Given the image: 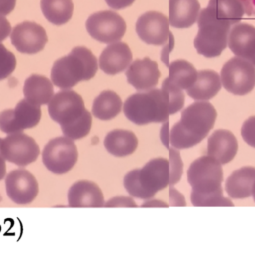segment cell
Here are the masks:
<instances>
[{
    "mask_svg": "<svg viewBox=\"0 0 255 254\" xmlns=\"http://www.w3.org/2000/svg\"><path fill=\"white\" fill-rule=\"evenodd\" d=\"M84 78L85 67L81 59L72 53L57 59L51 68L50 80L61 89H71Z\"/></svg>",
    "mask_w": 255,
    "mask_h": 254,
    "instance_id": "4fadbf2b",
    "label": "cell"
},
{
    "mask_svg": "<svg viewBox=\"0 0 255 254\" xmlns=\"http://www.w3.org/2000/svg\"><path fill=\"white\" fill-rule=\"evenodd\" d=\"M70 53L78 56L81 59L85 67L84 81H88L92 79L95 76L99 67L98 60L95 57V55L92 53V51L85 46H76L70 51Z\"/></svg>",
    "mask_w": 255,
    "mask_h": 254,
    "instance_id": "d6a6232c",
    "label": "cell"
},
{
    "mask_svg": "<svg viewBox=\"0 0 255 254\" xmlns=\"http://www.w3.org/2000/svg\"><path fill=\"white\" fill-rule=\"evenodd\" d=\"M16 6V0H0V14L8 15Z\"/></svg>",
    "mask_w": 255,
    "mask_h": 254,
    "instance_id": "ee69618b",
    "label": "cell"
},
{
    "mask_svg": "<svg viewBox=\"0 0 255 254\" xmlns=\"http://www.w3.org/2000/svg\"><path fill=\"white\" fill-rule=\"evenodd\" d=\"M7 196L16 204L31 203L39 192L34 175L25 169H15L5 176Z\"/></svg>",
    "mask_w": 255,
    "mask_h": 254,
    "instance_id": "7c38bea8",
    "label": "cell"
},
{
    "mask_svg": "<svg viewBox=\"0 0 255 254\" xmlns=\"http://www.w3.org/2000/svg\"><path fill=\"white\" fill-rule=\"evenodd\" d=\"M104 146L111 155L124 157L134 153L138 146V139L132 131L115 129L105 136Z\"/></svg>",
    "mask_w": 255,
    "mask_h": 254,
    "instance_id": "7402d4cb",
    "label": "cell"
},
{
    "mask_svg": "<svg viewBox=\"0 0 255 254\" xmlns=\"http://www.w3.org/2000/svg\"><path fill=\"white\" fill-rule=\"evenodd\" d=\"M200 9L198 0H169V23L175 28L191 27Z\"/></svg>",
    "mask_w": 255,
    "mask_h": 254,
    "instance_id": "ffe728a7",
    "label": "cell"
},
{
    "mask_svg": "<svg viewBox=\"0 0 255 254\" xmlns=\"http://www.w3.org/2000/svg\"><path fill=\"white\" fill-rule=\"evenodd\" d=\"M16 57L0 42V80L10 76L16 68Z\"/></svg>",
    "mask_w": 255,
    "mask_h": 254,
    "instance_id": "e575fe53",
    "label": "cell"
},
{
    "mask_svg": "<svg viewBox=\"0 0 255 254\" xmlns=\"http://www.w3.org/2000/svg\"><path fill=\"white\" fill-rule=\"evenodd\" d=\"M169 140H170V144L172 145V147H174L176 149L191 148L202 141L201 138L196 137L195 135L188 132L182 126L180 121L176 122L173 125L172 129L170 131Z\"/></svg>",
    "mask_w": 255,
    "mask_h": 254,
    "instance_id": "4dcf8cb0",
    "label": "cell"
},
{
    "mask_svg": "<svg viewBox=\"0 0 255 254\" xmlns=\"http://www.w3.org/2000/svg\"><path fill=\"white\" fill-rule=\"evenodd\" d=\"M249 61H250V62L255 66V57H253V58H252L251 60H249Z\"/></svg>",
    "mask_w": 255,
    "mask_h": 254,
    "instance_id": "c3c4849f",
    "label": "cell"
},
{
    "mask_svg": "<svg viewBox=\"0 0 255 254\" xmlns=\"http://www.w3.org/2000/svg\"><path fill=\"white\" fill-rule=\"evenodd\" d=\"M160 75L157 62L148 57L131 62L126 70L127 81L138 91L154 88L158 84Z\"/></svg>",
    "mask_w": 255,
    "mask_h": 254,
    "instance_id": "9a60e30c",
    "label": "cell"
},
{
    "mask_svg": "<svg viewBox=\"0 0 255 254\" xmlns=\"http://www.w3.org/2000/svg\"><path fill=\"white\" fill-rule=\"evenodd\" d=\"M220 80L228 92L243 96L255 87V66L244 58L232 57L223 65Z\"/></svg>",
    "mask_w": 255,
    "mask_h": 254,
    "instance_id": "3957f363",
    "label": "cell"
},
{
    "mask_svg": "<svg viewBox=\"0 0 255 254\" xmlns=\"http://www.w3.org/2000/svg\"><path fill=\"white\" fill-rule=\"evenodd\" d=\"M124 187L126 191L131 196L141 199H149V195L142 188L139 180H138V169H134L129 171L124 177L123 180Z\"/></svg>",
    "mask_w": 255,
    "mask_h": 254,
    "instance_id": "d590c367",
    "label": "cell"
},
{
    "mask_svg": "<svg viewBox=\"0 0 255 254\" xmlns=\"http://www.w3.org/2000/svg\"><path fill=\"white\" fill-rule=\"evenodd\" d=\"M123 106L120 96L112 90L102 91L93 101L92 114L103 121L116 117Z\"/></svg>",
    "mask_w": 255,
    "mask_h": 254,
    "instance_id": "484cf974",
    "label": "cell"
},
{
    "mask_svg": "<svg viewBox=\"0 0 255 254\" xmlns=\"http://www.w3.org/2000/svg\"><path fill=\"white\" fill-rule=\"evenodd\" d=\"M91 126H92V115L87 109H85L83 114L73 123L69 125L61 126V130L64 136L72 140H79L89 134Z\"/></svg>",
    "mask_w": 255,
    "mask_h": 254,
    "instance_id": "f546056e",
    "label": "cell"
},
{
    "mask_svg": "<svg viewBox=\"0 0 255 254\" xmlns=\"http://www.w3.org/2000/svg\"><path fill=\"white\" fill-rule=\"evenodd\" d=\"M168 80L180 89L190 88L197 78L195 67L188 61L183 59L174 60L169 65Z\"/></svg>",
    "mask_w": 255,
    "mask_h": 254,
    "instance_id": "83f0119b",
    "label": "cell"
},
{
    "mask_svg": "<svg viewBox=\"0 0 255 254\" xmlns=\"http://www.w3.org/2000/svg\"><path fill=\"white\" fill-rule=\"evenodd\" d=\"M216 117V109L211 103L198 100L182 111L180 123L188 132L203 140L213 128Z\"/></svg>",
    "mask_w": 255,
    "mask_h": 254,
    "instance_id": "ba28073f",
    "label": "cell"
},
{
    "mask_svg": "<svg viewBox=\"0 0 255 254\" xmlns=\"http://www.w3.org/2000/svg\"><path fill=\"white\" fill-rule=\"evenodd\" d=\"M207 6L218 18L229 21L232 26L239 23L244 15L240 0H209Z\"/></svg>",
    "mask_w": 255,
    "mask_h": 254,
    "instance_id": "f1b7e54d",
    "label": "cell"
},
{
    "mask_svg": "<svg viewBox=\"0 0 255 254\" xmlns=\"http://www.w3.org/2000/svg\"><path fill=\"white\" fill-rule=\"evenodd\" d=\"M238 151V142L231 131L215 130L208 138L207 153L221 165L231 162Z\"/></svg>",
    "mask_w": 255,
    "mask_h": 254,
    "instance_id": "ac0fdd59",
    "label": "cell"
},
{
    "mask_svg": "<svg viewBox=\"0 0 255 254\" xmlns=\"http://www.w3.org/2000/svg\"><path fill=\"white\" fill-rule=\"evenodd\" d=\"M132 52L128 44L116 41L108 44L100 54L98 66L109 75L123 72L132 62Z\"/></svg>",
    "mask_w": 255,
    "mask_h": 254,
    "instance_id": "2e32d148",
    "label": "cell"
},
{
    "mask_svg": "<svg viewBox=\"0 0 255 254\" xmlns=\"http://www.w3.org/2000/svg\"><path fill=\"white\" fill-rule=\"evenodd\" d=\"M169 19L158 11H147L136 21L135 29L139 38L151 45H164L169 38Z\"/></svg>",
    "mask_w": 255,
    "mask_h": 254,
    "instance_id": "8fae6325",
    "label": "cell"
},
{
    "mask_svg": "<svg viewBox=\"0 0 255 254\" xmlns=\"http://www.w3.org/2000/svg\"><path fill=\"white\" fill-rule=\"evenodd\" d=\"M169 199H170L171 206H185L186 205L184 196L179 191H177L172 185H170V188H169Z\"/></svg>",
    "mask_w": 255,
    "mask_h": 254,
    "instance_id": "b9f144b4",
    "label": "cell"
},
{
    "mask_svg": "<svg viewBox=\"0 0 255 254\" xmlns=\"http://www.w3.org/2000/svg\"><path fill=\"white\" fill-rule=\"evenodd\" d=\"M68 204L70 207H103L104 196L96 183L79 180L69 188Z\"/></svg>",
    "mask_w": 255,
    "mask_h": 254,
    "instance_id": "d6986e66",
    "label": "cell"
},
{
    "mask_svg": "<svg viewBox=\"0 0 255 254\" xmlns=\"http://www.w3.org/2000/svg\"><path fill=\"white\" fill-rule=\"evenodd\" d=\"M123 112L137 125L165 122L170 115L167 94L158 88L139 91L125 100Z\"/></svg>",
    "mask_w": 255,
    "mask_h": 254,
    "instance_id": "6da1fadb",
    "label": "cell"
},
{
    "mask_svg": "<svg viewBox=\"0 0 255 254\" xmlns=\"http://www.w3.org/2000/svg\"><path fill=\"white\" fill-rule=\"evenodd\" d=\"M104 207H138L131 197L116 196L104 203Z\"/></svg>",
    "mask_w": 255,
    "mask_h": 254,
    "instance_id": "ab89813d",
    "label": "cell"
},
{
    "mask_svg": "<svg viewBox=\"0 0 255 254\" xmlns=\"http://www.w3.org/2000/svg\"><path fill=\"white\" fill-rule=\"evenodd\" d=\"M146 206H148V207H155V206L156 207H168L169 205L161 200H149L142 204V207H146Z\"/></svg>",
    "mask_w": 255,
    "mask_h": 254,
    "instance_id": "f6af8a7d",
    "label": "cell"
},
{
    "mask_svg": "<svg viewBox=\"0 0 255 254\" xmlns=\"http://www.w3.org/2000/svg\"><path fill=\"white\" fill-rule=\"evenodd\" d=\"M0 130L7 135L21 132L14 123L13 109H6L0 112Z\"/></svg>",
    "mask_w": 255,
    "mask_h": 254,
    "instance_id": "74e56055",
    "label": "cell"
},
{
    "mask_svg": "<svg viewBox=\"0 0 255 254\" xmlns=\"http://www.w3.org/2000/svg\"><path fill=\"white\" fill-rule=\"evenodd\" d=\"M221 86L220 75L214 70L205 69L197 72L196 81L186 92L194 100L206 101L215 97Z\"/></svg>",
    "mask_w": 255,
    "mask_h": 254,
    "instance_id": "44dd1931",
    "label": "cell"
},
{
    "mask_svg": "<svg viewBox=\"0 0 255 254\" xmlns=\"http://www.w3.org/2000/svg\"><path fill=\"white\" fill-rule=\"evenodd\" d=\"M40 107L27 99H22L13 108L14 123L21 132L25 129L33 128L39 123L42 116Z\"/></svg>",
    "mask_w": 255,
    "mask_h": 254,
    "instance_id": "4316f807",
    "label": "cell"
},
{
    "mask_svg": "<svg viewBox=\"0 0 255 254\" xmlns=\"http://www.w3.org/2000/svg\"><path fill=\"white\" fill-rule=\"evenodd\" d=\"M252 196H253V199L255 201V181H254V184H253V187H252Z\"/></svg>",
    "mask_w": 255,
    "mask_h": 254,
    "instance_id": "7dc6e473",
    "label": "cell"
},
{
    "mask_svg": "<svg viewBox=\"0 0 255 254\" xmlns=\"http://www.w3.org/2000/svg\"><path fill=\"white\" fill-rule=\"evenodd\" d=\"M82 97L71 89H63L53 95L48 103V113L60 126L69 125L85 111Z\"/></svg>",
    "mask_w": 255,
    "mask_h": 254,
    "instance_id": "9c48e42d",
    "label": "cell"
},
{
    "mask_svg": "<svg viewBox=\"0 0 255 254\" xmlns=\"http://www.w3.org/2000/svg\"><path fill=\"white\" fill-rule=\"evenodd\" d=\"M11 24L5 15L0 14V42L5 40L11 33Z\"/></svg>",
    "mask_w": 255,
    "mask_h": 254,
    "instance_id": "60d3db41",
    "label": "cell"
},
{
    "mask_svg": "<svg viewBox=\"0 0 255 254\" xmlns=\"http://www.w3.org/2000/svg\"><path fill=\"white\" fill-rule=\"evenodd\" d=\"M228 47L235 56L251 60L255 57V27L249 23H237L228 35Z\"/></svg>",
    "mask_w": 255,
    "mask_h": 254,
    "instance_id": "e0dca14e",
    "label": "cell"
},
{
    "mask_svg": "<svg viewBox=\"0 0 255 254\" xmlns=\"http://www.w3.org/2000/svg\"><path fill=\"white\" fill-rule=\"evenodd\" d=\"M138 180L149 197H153L169 185V161L162 157L151 159L138 169Z\"/></svg>",
    "mask_w": 255,
    "mask_h": 254,
    "instance_id": "5bb4252c",
    "label": "cell"
},
{
    "mask_svg": "<svg viewBox=\"0 0 255 254\" xmlns=\"http://www.w3.org/2000/svg\"><path fill=\"white\" fill-rule=\"evenodd\" d=\"M169 185H175L182 176L183 162L176 148L169 149Z\"/></svg>",
    "mask_w": 255,
    "mask_h": 254,
    "instance_id": "8d00e7d4",
    "label": "cell"
},
{
    "mask_svg": "<svg viewBox=\"0 0 255 254\" xmlns=\"http://www.w3.org/2000/svg\"><path fill=\"white\" fill-rule=\"evenodd\" d=\"M40 7L45 18L54 25H63L73 16V0H40Z\"/></svg>",
    "mask_w": 255,
    "mask_h": 254,
    "instance_id": "d4e9b609",
    "label": "cell"
},
{
    "mask_svg": "<svg viewBox=\"0 0 255 254\" xmlns=\"http://www.w3.org/2000/svg\"><path fill=\"white\" fill-rule=\"evenodd\" d=\"M23 94L25 99L35 105L48 104L54 95L53 83L46 76L32 74L24 82Z\"/></svg>",
    "mask_w": 255,
    "mask_h": 254,
    "instance_id": "603a6c76",
    "label": "cell"
},
{
    "mask_svg": "<svg viewBox=\"0 0 255 254\" xmlns=\"http://www.w3.org/2000/svg\"><path fill=\"white\" fill-rule=\"evenodd\" d=\"M255 181V168L246 166L235 170L225 182V190L231 198L241 199L252 195Z\"/></svg>",
    "mask_w": 255,
    "mask_h": 254,
    "instance_id": "cb8c5ba5",
    "label": "cell"
},
{
    "mask_svg": "<svg viewBox=\"0 0 255 254\" xmlns=\"http://www.w3.org/2000/svg\"><path fill=\"white\" fill-rule=\"evenodd\" d=\"M197 24L198 32L194 38L197 53L207 58L218 57L228 46L231 23L218 18L207 6L200 9Z\"/></svg>",
    "mask_w": 255,
    "mask_h": 254,
    "instance_id": "7a4b0ae2",
    "label": "cell"
},
{
    "mask_svg": "<svg viewBox=\"0 0 255 254\" xmlns=\"http://www.w3.org/2000/svg\"><path fill=\"white\" fill-rule=\"evenodd\" d=\"M191 202L193 206H234L233 202L223 195V189L220 188L217 191L211 193H198L191 191Z\"/></svg>",
    "mask_w": 255,
    "mask_h": 254,
    "instance_id": "1f68e13d",
    "label": "cell"
},
{
    "mask_svg": "<svg viewBox=\"0 0 255 254\" xmlns=\"http://www.w3.org/2000/svg\"><path fill=\"white\" fill-rule=\"evenodd\" d=\"M107 5L112 9H123L133 4L135 0H105Z\"/></svg>",
    "mask_w": 255,
    "mask_h": 254,
    "instance_id": "7bdbcfd3",
    "label": "cell"
},
{
    "mask_svg": "<svg viewBox=\"0 0 255 254\" xmlns=\"http://www.w3.org/2000/svg\"><path fill=\"white\" fill-rule=\"evenodd\" d=\"M241 136L249 146L255 148V116L244 121L241 127Z\"/></svg>",
    "mask_w": 255,
    "mask_h": 254,
    "instance_id": "f35d334b",
    "label": "cell"
},
{
    "mask_svg": "<svg viewBox=\"0 0 255 254\" xmlns=\"http://www.w3.org/2000/svg\"><path fill=\"white\" fill-rule=\"evenodd\" d=\"M6 175V163L5 159L0 152V180H2Z\"/></svg>",
    "mask_w": 255,
    "mask_h": 254,
    "instance_id": "bcb514c9",
    "label": "cell"
},
{
    "mask_svg": "<svg viewBox=\"0 0 255 254\" xmlns=\"http://www.w3.org/2000/svg\"><path fill=\"white\" fill-rule=\"evenodd\" d=\"M187 181L195 192L205 194L217 191L222 188V166L209 155L201 156L190 164L187 171Z\"/></svg>",
    "mask_w": 255,
    "mask_h": 254,
    "instance_id": "277c9868",
    "label": "cell"
},
{
    "mask_svg": "<svg viewBox=\"0 0 255 254\" xmlns=\"http://www.w3.org/2000/svg\"><path fill=\"white\" fill-rule=\"evenodd\" d=\"M12 45L17 51L35 54L44 49L48 36L46 30L34 21H23L12 28L10 33Z\"/></svg>",
    "mask_w": 255,
    "mask_h": 254,
    "instance_id": "30bf717a",
    "label": "cell"
},
{
    "mask_svg": "<svg viewBox=\"0 0 255 254\" xmlns=\"http://www.w3.org/2000/svg\"><path fill=\"white\" fill-rule=\"evenodd\" d=\"M88 34L95 40L110 44L120 41L126 32L124 18L113 10H101L92 13L85 22Z\"/></svg>",
    "mask_w": 255,
    "mask_h": 254,
    "instance_id": "5b68a950",
    "label": "cell"
},
{
    "mask_svg": "<svg viewBox=\"0 0 255 254\" xmlns=\"http://www.w3.org/2000/svg\"><path fill=\"white\" fill-rule=\"evenodd\" d=\"M77 159L78 151L74 140L66 136L51 139L42 151L43 164L55 174H64L70 171Z\"/></svg>",
    "mask_w": 255,
    "mask_h": 254,
    "instance_id": "8992f818",
    "label": "cell"
},
{
    "mask_svg": "<svg viewBox=\"0 0 255 254\" xmlns=\"http://www.w3.org/2000/svg\"><path fill=\"white\" fill-rule=\"evenodd\" d=\"M162 90L165 91L169 102V114L177 113L184 105V93L179 87L172 84L168 78H165L162 83Z\"/></svg>",
    "mask_w": 255,
    "mask_h": 254,
    "instance_id": "836d02e7",
    "label": "cell"
},
{
    "mask_svg": "<svg viewBox=\"0 0 255 254\" xmlns=\"http://www.w3.org/2000/svg\"><path fill=\"white\" fill-rule=\"evenodd\" d=\"M0 152L5 161L24 167L37 160L40 149L32 137L18 132L8 134L2 139Z\"/></svg>",
    "mask_w": 255,
    "mask_h": 254,
    "instance_id": "52a82bcc",
    "label": "cell"
}]
</instances>
